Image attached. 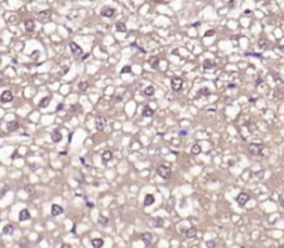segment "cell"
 <instances>
[{
  "label": "cell",
  "mask_w": 284,
  "mask_h": 248,
  "mask_svg": "<svg viewBox=\"0 0 284 248\" xmlns=\"http://www.w3.org/2000/svg\"><path fill=\"white\" fill-rule=\"evenodd\" d=\"M157 173L159 178L162 179H169L170 175H172V169H170V166H166V165H159L157 168Z\"/></svg>",
  "instance_id": "6da1fadb"
},
{
  "label": "cell",
  "mask_w": 284,
  "mask_h": 248,
  "mask_svg": "<svg viewBox=\"0 0 284 248\" xmlns=\"http://www.w3.org/2000/svg\"><path fill=\"white\" fill-rule=\"evenodd\" d=\"M183 78L180 76H173L172 78V81H170V87L173 92H180V90L183 89Z\"/></svg>",
  "instance_id": "7a4b0ae2"
},
{
  "label": "cell",
  "mask_w": 284,
  "mask_h": 248,
  "mask_svg": "<svg viewBox=\"0 0 284 248\" xmlns=\"http://www.w3.org/2000/svg\"><path fill=\"white\" fill-rule=\"evenodd\" d=\"M248 151L251 155H261L263 151V144L262 143H251L248 146Z\"/></svg>",
  "instance_id": "3957f363"
},
{
  "label": "cell",
  "mask_w": 284,
  "mask_h": 248,
  "mask_svg": "<svg viewBox=\"0 0 284 248\" xmlns=\"http://www.w3.org/2000/svg\"><path fill=\"white\" fill-rule=\"evenodd\" d=\"M94 125L97 130H104L105 126H107V119L104 116H97L94 119Z\"/></svg>",
  "instance_id": "277c9868"
},
{
  "label": "cell",
  "mask_w": 284,
  "mask_h": 248,
  "mask_svg": "<svg viewBox=\"0 0 284 248\" xmlns=\"http://www.w3.org/2000/svg\"><path fill=\"white\" fill-rule=\"evenodd\" d=\"M101 15L105 17V18H111V17L115 15V8H114V7H110V6H104L101 8Z\"/></svg>",
  "instance_id": "5b68a950"
},
{
  "label": "cell",
  "mask_w": 284,
  "mask_h": 248,
  "mask_svg": "<svg viewBox=\"0 0 284 248\" xmlns=\"http://www.w3.org/2000/svg\"><path fill=\"white\" fill-rule=\"evenodd\" d=\"M250 194L248 193H240L239 196H237V203H239V205H241V207H244L248 201H250Z\"/></svg>",
  "instance_id": "8992f818"
},
{
  "label": "cell",
  "mask_w": 284,
  "mask_h": 248,
  "mask_svg": "<svg viewBox=\"0 0 284 248\" xmlns=\"http://www.w3.org/2000/svg\"><path fill=\"white\" fill-rule=\"evenodd\" d=\"M14 99V96L13 93H11V90H4L3 93H1V97H0V100H1V103H10L11 100Z\"/></svg>",
  "instance_id": "52a82bcc"
},
{
  "label": "cell",
  "mask_w": 284,
  "mask_h": 248,
  "mask_svg": "<svg viewBox=\"0 0 284 248\" xmlns=\"http://www.w3.org/2000/svg\"><path fill=\"white\" fill-rule=\"evenodd\" d=\"M64 212V208L61 205H58V204H53L51 205V215L53 216H58V215H61Z\"/></svg>",
  "instance_id": "ba28073f"
},
{
  "label": "cell",
  "mask_w": 284,
  "mask_h": 248,
  "mask_svg": "<svg viewBox=\"0 0 284 248\" xmlns=\"http://www.w3.org/2000/svg\"><path fill=\"white\" fill-rule=\"evenodd\" d=\"M152 115H154V110H152L150 105H144L143 110H141V116H143V118H150Z\"/></svg>",
  "instance_id": "9c48e42d"
},
{
  "label": "cell",
  "mask_w": 284,
  "mask_h": 248,
  "mask_svg": "<svg viewBox=\"0 0 284 248\" xmlns=\"http://www.w3.org/2000/svg\"><path fill=\"white\" fill-rule=\"evenodd\" d=\"M140 240L144 242L145 245H150L152 241V234L151 233H148V231H145V233H143V234L140 236Z\"/></svg>",
  "instance_id": "30bf717a"
},
{
  "label": "cell",
  "mask_w": 284,
  "mask_h": 248,
  "mask_svg": "<svg viewBox=\"0 0 284 248\" xmlns=\"http://www.w3.org/2000/svg\"><path fill=\"white\" fill-rule=\"evenodd\" d=\"M70 49H71V51H72L74 54H82V53H83L82 47L78 45V43H75V42H70Z\"/></svg>",
  "instance_id": "8fae6325"
},
{
  "label": "cell",
  "mask_w": 284,
  "mask_h": 248,
  "mask_svg": "<svg viewBox=\"0 0 284 248\" xmlns=\"http://www.w3.org/2000/svg\"><path fill=\"white\" fill-rule=\"evenodd\" d=\"M24 26H25V31L26 32H32L33 29H35V19H25L24 21Z\"/></svg>",
  "instance_id": "7c38bea8"
},
{
  "label": "cell",
  "mask_w": 284,
  "mask_h": 248,
  "mask_svg": "<svg viewBox=\"0 0 284 248\" xmlns=\"http://www.w3.org/2000/svg\"><path fill=\"white\" fill-rule=\"evenodd\" d=\"M18 219L21 220V222H25V220H29L31 219V212L28 209H22L21 212H19V215H18Z\"/></svg>",
  "instance_id": "4fadbf2b"
},
{
  "label": "cell",
  "mask_w": 284,
  "mask_h": 248,
  "mask_svg": "<svg viewBox=\"0 0 284 248\" xmlns=\"http://www.w3.org/2000/svg\"><path fill=\"white\" fill-rule=\"evenodd\" d=\"M19 129V123L17 121H10L7 123V132H15Z\"/></svg>",
  "instance_id": "5bb4252c"
},
{
  "label": "cell",
  "mask_w": 284,
  "mask_h": 248,
  "mask_svg": "<svg viewBox=\"0 0 284 248\" xmlns=\"http://www.w3.org/2000/svg\"><path fill=\"white\" fill-rule=\"evenodd\" d=\"M51 140H53L54 143H60V141L63 140V134H61V132H60L58 129H56V130L51 133Z\"/></svg>",
  "instance_id": "9a60e30c"
},
{
  "label": "cell",
  "mask_w": 284,
  "mask_h": 248,
  "mask_svg": "<svg viewBox=\"0 0 284 248\" xmlns=\"http://www.w3.org/2000/svg\"><path fill=\"white\" fill-rule=\"evenodd\" d=\"M101 159H103V162H104V164H107L108 161H111V159H112V151L105 150L104 153L101 154Z\"/></svg>",
  "instance_id": "2e32d148"
},
{
  "label": "cell",
  "mask_w": 284,
  "mask_h": 248,
  "mask_svg": "<svg viewBox=\"0 0 284 248\" xmlns=\"http://www.w3.org/2000/svg\"><path fill=\"white\" fill-rule=\"evenodd\" d=\"M184 236L187 237V238H193V237H196L197 236V229L196 227H189V229H186L183 231Z\"/></svg>",
  "instance_id": "e0dca14e"
},
{
  "label": "cell",
  "mask_w": 284,
  "mask_h": 248,
  "mask_svg": "<svg viewBox=\"0 0 284 248\" xmlns=\"http://www.w3.org/2000/svg\"><path fill=\"white\" fill-rule=\"evenodd\" d=\"M154 203H155V198H154L152 194H147V196L144 197V201H143L144 207H150V205H152Z\"/></svg>",
  "instance_id": "ac0fdd59"
},
{
  "label": "cell",
  "mask_w": 284,
  "mask_h": 248,
  "mask_svg": "<svg viewBox=\"0 0 284 248\" xmlns=\"http://www.w3.org/2000/svg\"><path fill=\"white\" fill-rule=\"evenodd\" d=\"M50 101H51V97H50V96H46V97H43V99L40 100L39 107H40V108H46V107L50 104Z\"/></svg>",
  "instance_id": "d6986e66"
},
{
  "label": "cell",
  "mask_w": 284,
  "mask_h": 248,
  "mask_svg": "<svg viewBox=\"0 0 284 248\" xmlns=\"http://www.w3.org/2000/svg\"><path fill=\"white\" fill-rule=\"evenodd\" d=\"M92 245H93V248H101L103 245H104V240L103 238H93L92 240Z\"/></svg>",
  "instance_id": "ffe728a7"
},
{
  "label": "cell",
  "mask_w": 284,
  "mask_h": 248,
  "mask_svg": "<svg viewBox=\"0 0 284 248\" xmlns=\"http://www.w3.org/2000/svg\"><path fill=\"white\" fill-rule=\"evenodd\" d=\"M215 65H216V64H215L212 60H204V63H202L204 70H212V68H215Z\"/></svg>",
  "instance_id": "44dd1931"
},
{
  "label": "cell",
  "mask_w": 284,
  "mask_h": 248,
  "mask_svg": "<svg viewBox=\"0 0 284 248\" xmlns=\"http://www.w3.org/2000/svg\"><path fill=\"white\" fill-rule=\"evenodd\" d=\"M14 229H15V227H14L13 225H6V226H4V229H3V234H4V236H11L14 233Z\"/></svg>",
  "instance_id": "7402d4cb"
},
{
  "label": "cell",
  "mask_w": 284,
  "mask_h": 248,
  "mask_svg": "<svg viewBox=\"0 0 284 248\" xmlns=\"http://www.w3.org/2000/svg\"><path fill=\"white\" fill-rule=\"evenodd\" d=\"M148 64H150V67H151V68L157 70L158 67H159V58H158V57H152V58H150Z\"/></svg>",
  "instance_id": "603a6c76"
},
{
  "label": "cell",
  "mask_w": 284,
  "mask_h": 248,
  "mask_svg": "<svg viewBox=\"0 0 284 248\" xmlns=\"http://www.w3.org/2000/svg\"><path fill=\"white\" fill-rule=\"evenodd\" d=\"M115 26H116V31H118V32H121V33H126L128 29H126L125 22H121V21H119V22H116V25H115Z\"/></svg>",
  "instance_id": "cb8c5ba5"
},
{
  "label": "cell",
  "mask_w": 284,
  "mask_h": 248,
  "mask_svg": "<svg viewBox=\"0 0 284 248\" xmlns=\"http://www.w3.org/2000/svg\"><path fill=\"white\" fill-rule=\"evenodd\" d=\"M24 191L28 193L29 196H33V194H35V191H36V189H35V186H33V185H26L25 187H24Z\"/></svg>",
  "instance_id": "d4e9b609"
},
{
  "label": "cell",
  "mask_w": 284,
  "mask_h": 248,
  "mask_svg": "<svg viewBox=\"0 0 284 248\" xmlns=\"http://www.w3.org/2000/svg\"><path fill=\"white\" fill-rule=\"evenodd\" d=\"M201 151H202V148H201L200 144H194V146L191 147V154H193V155H198Z\"/></svg>",
  "instance_id": "484cf974"
},
{
  "label": "cell",
  "mask_w": 284,
  "mask_h": 248,
  "mask_svg": "<svg viewBox=\"0 0 284 248\" xmlns=\"http://www.w3.org/2000/svg\"><path fill=\"white\" fill-rule=\"evenodd\" d=\"M197 96L200 97H207V96H209V89H207V87H201V89L197 92Z\"/></svg>",
  "instance_id": "4316f807"
},
{
  "label": "cell",
  "mask_w": 284,
  "mask_h": 248,
  "mask_svg": "<svg viewBox=\"0 0 284 248\" xmlns=\"http://www.w3.org/2000/svg\"><path fill=\"white\" fill-rule=\"evenodd\" d=\"M152 223H154L155 227H162V226H164V219H162V218H154Z\"/></svg>",
  "instance_id": "83f0119b"
},
{
  "label": "cell",
  "mask_w": 284,
  "mask_h": 248,
  "mask_svg": "<svg viewBox=\"0 0 284 248\" xmlns=\"http://www.w3.org/2000/svg\"><path fill=\"white\" fill-rule=\"evenodd\" d=\"M154 90H155V89H154V86H147V87L144 89V92H143V94L147 96V97H150V96L154 94Z\"/></svg>",
  "instance_id": "f1b7e54d"
},
{
  "label": "cell",
  "mask_w": 284,
  "mask_h": 248,
  "mask_svg": "<svg viewBox=\"0 0 284 248\" xmlns=\"http://www.w3.org/2000/svg\"><path fill=\"white\" fill-rule=\"evenodd\" d=\"M38 15H39V18L44 19V18H50L51 13H50V10H44V11H40V13H39Z\"/></svg>",
  "instance_id": "f546056e"
},
{
  "label": "cell",
  "mask_w": 284,
  "mask_h": 248,
  "mask_svg": "<svg viewBox=\"0 0 284 248\" xmlns=\"http://www.w3.org/2000/svg\"><path fill=\"white\" fill-rule=\"evenodd\" d=\"M88 87H89V83L86 82V81H82V82L78 85V89L81 90V92H85V90L88 89Z\"/></svg>",
  "instance_id": "4dcf8cb0"
},
{
  "label": "cell",
  "mask_w": 284,
  "mask_h": 248,
  "mask_svg": "<svg viewBox=\"0 0 284 248\" xmlns=\"http://www.w3.org/2000/svg\"><path fill=\"white\" fill-rule=\"evenodd\" d=\"M99 223L103 225V226H107V225H108V218H105L104 215H100V216H99Z\"/></svg>",
  "instance_id": "1f68e13d"
},
{
  "label": "cell",
  "mask_w": 284,
  "mask_h": 248,
  "mask_svg": "<svg viewBox=\"0 0 284 248\" xmlns=\"http://www.w3.org/2000/svg\"><path fill=\"white\" fill-rule=\"evenodd\" d=\"M205 245H207V248H216V241L215 240H208L205 242Z\"/></svg>",
  "instance_id": "d6a6232c"
},
{
  "label": "cell",
  "mask_w": 284,
  "mask_h": 248,
  "mask_svg": "<svg viewBox=\"0 0 284 248\" xmlns=\"http://www.w3.org/2000/svg\"><path fill=\"white\" fill-rule=\"evenodd\" d=\"M258 46L261 47V49H265L266 46H267V42H266V40H263V39H261V40L258 42Z\"/></svg>",
  "instance_id": "836d02e7"
},
{
  "label": "cell",
  "mask_w": 284,
  "mask_h": 248,
  "mask_svg": "<svg viewBox=\"0 0 284 248\" xmlns=\"http://www.w3.org/2000/svg\"><path fill=\"white\" fill-rule=\"evenodd\" d=\"M132 71V68L129 67V65H126V67H123L122 70H121V74H128V72H130Z\"/></svg>",
  "instance_id": "e575fe53"
},
{
  "label": "cell",
  "mask_w": 284,
  "mask_h": 248,
  "mask_svg": "<svg viewBox=\"0 0 284 248\" xmlns=\"http://www.w3.org/2000/svg\"><path fill=\"white\" fill-rule=\"evenodd\" d=\"M215 35V29H211V31H207L205 33H204V36L205 38H209V36H214Z\"/></svg>",
  "instance_id": "d590c367"
},
{
  "label": "cell",
  "mask_w": 284,
  "mask_h": 248,
  "mask_svg": "<svg viewBox=\"0 0 284 248\" xmlns=\"http://www.w3.org/2000/svg\"><path fill=\"white\" fill-rule=\"evenodd\" d=\"M60 248H72V245H71V244H68V242H63Z\"/></svg>",
  "instance_id": "8d00e7d4"
},
{
  "label": "cell",
  "mask_w": 284,
  "mask_h": 248,
  "mask_svg": "<svg viewBox=\"0 0 284 248\" xmlns=\"http://www.w3.org/2000/svg\"><path fill=\"white\" fill-rule=\"evenodd\" d=\"M68 71H70V67H64L63 70H61V75H65Z\"/></svg>",
  "instance_id": "74e56055"
},
{
  "label": "cell",
  "mask_w": 284,
  "mask_h": 248,
  "mask_svg": "<svg viewBox=\"0 0 284 248\" xmlns=\"http://www.w3.org/2000/svg\"><path fill=\"white\" fill-rule=\"evenodd\" d=\"M278 201H280V204H281V207L284 208V194H281L280 196V198H278Z\"/></svg>",
  "instance_id": "f35d334b"
},
{
  "label": "cell",
  "mask_w": 284,
  "mask_h": 248,
  "mask_svg": "<svg viewBox=\"0 0 284 248\" xmlns=\"http://www.w3.org/2000/svg\"><path fill=\"white\" fill-rule=\"evenodd\" d=\"M63 108H64V104H58V105H57V108H56V111L58 112V111H61Z\"/></svg>",
  "instance_id": "ab89813d"
},
{
  "label": "cell",
  "mask_w": 284,
  "mask_h": 248,
  "mask_svg": "<svg viewBox=\"0 0 284 248\" xmlns=\"http://www.w3.org/2000/svg\"><path fill=\"white\" fill-rule=\"evenodd\" d=\"M86 205H88L89 208H93V207H94V204H93V203H89V201L86 203Z\"/></svg>",
  "instance_id": "60d3db41"
},
{
  "label": "cell",
  "mask_w": 284,
  "mask_h": 248,
  "mask_svg": "<svg viewBox=\"0 0 284 248\" xmlns=\"http://www.w3.org/2000/svg\"><path fill=\"white\" fill-rule=\"evenodd\" d=\"M237 4V1H229V6H236Z\"/></svg>",
  "instance_id": "b9f144b4"
},
{
  "label": "cell",
  "mask_w": 284,
  "mask_h": 248,
  "mask_svg": "<svg viewBox=\"0 0 284 248\" xmlns=\"http://www.w3.org/2000/svg\"><path fill=\"white\" fill-rule=\"evenodd\" d=\"M180 134H182V136H184V134H187V130H180Z\"/></svg>",
  "instance_id": "7bdbcfd3"
},
{
  "label": "cell",
  "mask_w": 284,
  "mask_h": 248,
  "mask_svg": "<svg viewBox=\"0 0 284 248\" xmlns=\"http://www.w3.org/2000/svg\"><path fill=\"white\" fill-rule=\"evenodd\" d=\"M278 248H284V245H280V247H278Z\"/></svg>",
  "instance_id": "ee69618b"
}]
</instances>
